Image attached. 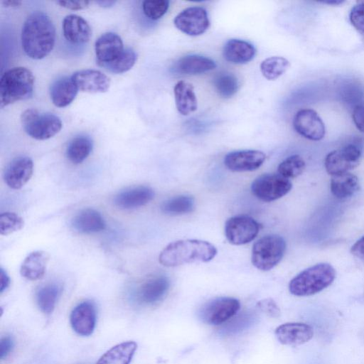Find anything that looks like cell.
<instances>
[{
  "mask_svg": "<svg viewBox=\"0 0 364 364\" xmlns=\"http://www.w3.org/2000/svg\"><path fill=\"white\" fill-rule=\"evenodd\" d=\"M55 28L50 18L42 11H35L26 19L21 31V45L29 58L40 60L53 50Z\"/></svg>",
  "mask_w": 364,
  "mask_h": 364,
  "instance_id": "cell-1",
  "label": "cell"
},
{
  "mask_svg": "<svg viewBox=\"0 0 364 364\" xmlns=\"http://www.w3.org/2000/svg\"><path fill=\"white\" fill-rule=\"evenodd\" d=\"M217 255L211 243L194 239L180 240L168 244L160 253L159 261L168 267L186 264L208 262Z\"/></svg>",
  "mask_w": 364,
  "mask_h": 364,
  "instance_id": "cell-2",
  "label": "cell"
},
{
  "mask_svg": "<svg viewBox=\"0 0 364 364\" xmlns=\"http://www.w3.org/2000/svg\"><path fill=\"white\" fill-rule=\"evenodd\" d=\"M33 87L34 77L28 69L16 67L6 70L0 80L1 107L31 98Z\"/></svg>",
  "mask_w": 364,
  "mask_h": 364,
  "instance_id": "cell-3",
  "label": "cell"
},
{
  "mask_svg": "<svg viewBox=\"0 0 364 364\" xmlns=\"http://www.w3.org/2000/svg\"><path fill=\"white\" fill-rule=\"evenodd\" d=\"M335 277L336 271L331 264L319 263L294 277L289 282V289L297 296H311L330 286Z\"/></svg>",
  "mask_w": 364,
  "mask_h": 364,
  "instance_id": "cell-4",
  "label": "cell"
},
{
  "mask_svg": "<svg viewBox=\"0 0 364 364\" xmlns=\"http://www.w3.org/2000/svg\"><path fill=\"white\" fill-rule=\"evenodd\" d=\"M286 250V242L278 235L261 237L253 245L251 260L252 264L262 271L274 268L282 259Z\"/></svg>",
  "mask_w": 364,
  "mask_h": 364,
  "instance_id": "cell-5",
  "label": "cell"
},
{
  "mask_svg": "<svg viewBox=\"0 0 364 364\" xmlns=\"http://www.w3.org/2000/svg\"><path fill=\"white\" fill-rule=\"evenodd\" d=\"M21 124L31 137L46 140L57 134L63 124L60 119L49 112H41L36 109L25 110L21 117Z\"/></svg>",
  "mask_w": 364,
  "mask_h": 364,
  "instance_id": "cell-6",
  "label": "cell"
},
{
  "mask_svg": "<svg viewBox=\"0 0 364 364\" xmlns=\"http://www.w3.org/2000/svg\"><path fill=\"white\" fill-rule=\"evenodd\" d=\"M291 188L292 183L289 179L279 173L261 175L251 185L252 194L264 202H272L283 197Z\"/></svg>",
  "mask_w": 364,
  "mask_h": 364,
  "instance_id": "cell-7",
  "label": "cell"
},
{
  "mask_svg": "<svg viewBox=\"0 0 364 364\" xmlns=\"http://www.w3.org/2000/svg\"><path fill=\"white\" fill-rule=\"evenodd\" d=\"M240 308V301L232 297H218L205 303L199 310V318L205 323L220 325L232 318Z\"/></svg>",
  "mask_w": 364,
  "mask_h": 364,
  "instance_id": "cell-8",
  "label": "cell"
},
{
  "mask_svg": "<svg viewBox=\"0 0 364 364\" xmlns=\"http://www.w3.org/2000/svg\"><path fill=\"white\" fill-rule=\"evenodd\" d=\"M361 154L359 146L346 144L326 155L324 161L326 170L331 176L348 172L359 164Z\"/></svg>",
  "mask_w": 364,
  "mask_h": 364,
  "instance_id": "cell-9",
  "label": "cell"
},
{
  "mask_svg": "<svg viewBox=\"0 0 364 364\" xmlns=\"http://www.w3.org/2000/svg\"><path fill=\"white\" fill-rule=\"evenodd\" d=\"M259 232V224L252 218L237 215L229 218L225 225V234L232 245H241L253 240Z\"/></svg>",
  "mask_w": 364,
  "mask_h": 364,
  "instance_id": "cell-10",
  "label": "cell"
},
{
  "mask_svg": "<svg viewBox=\"0 0 364 364\" xmlns=\"http://www.w3.org/2000/svg\"><path fill=\"white\" fill-rule=\"evenodd\" d=\"M173 23L182 33L191 36L203 34L210 25L207 11L200 6L183 9L176 15Z\"/></svg>",
  "mask_w": 364,
  "mask_h": 364,
  "instance_id": "cell-11",
  "label": "cell"
},
{
  "mask_svg": "<svg viewBox=\"0 0 364 364\" xmlns=\"http://www.w3.org/2000/svg\"><path fill=\"white\" fill-rule=\"evenodd\" d=\"M295 131L303 137L311 140H321L326 134V128L318 113L312 109L299 110L293 119Z\"/></svg>",
  "mask_w": 364,
  "mask_h": 364,
  "instance_id": "cell-12",
  "label": "cell"
},
{
  "mask_svg": "<svg viewBox=\"0 0 364 364\" xmlns=\"http://www.w3.org/2000/svg\"><path fill=\"white\" fill-rule=\"evenodd\" d=\"M169 287L170 282L166 276H154L139 285L134 292V297L139 304L154 305L164 299Z\"/></svg>",
  "mask_w": 364,
  "mask_h": 364,
  "instance_id": "cell-13",
  "label": "cell"
},
{
  "mask_svg": "<svg viewBox=\"0 0 364 364\" xmlns=\"http://www.w3.org/2000/svg\"><path fill=\"white\" fill-rule=\"evenodd\" d=\"M97 309L91 301H84L76 305L70 315L72 328L80 336L91 335L95 328Z\"/></svg>",
  "mask_w": 364,
  "mask_h": 364,
  "instance_id": "cell-14",
  "label": "cell"
},
{
  "mask_svg": "<svg viewBox=\"0 0 364 364\" xmlns=\"http://www.w3.org/2000/svg\"><path fill=\"white\" fill-rule=\"evenodd\" d=\"M265 158L264 153L259 150L235 151L225 156L224 164L231 171H252L263 164Z\"/></svg>",
  "mask_w": 364,
  "mask_h": 364,
  "instance_id": "cell-15",
  "label": "cell"
},
{
  "mask_svg": "<svg viewBox=\"0 0 364 364\" xmlns=\"http://www.w3.org/2000/svg\"><path fill=\"white\" fill-rule=\"evenodd\" d=\"M33 163L28 156H18L7 166L4 179L6 185L13 189L22 188L31 178Z\"/></svg>",
  "mask_w": 364,
  "mask_h": 364,
  "instance_id": "cell-16",
  "label": "cell"
},
{
  "mask_svg": "<svg viewBox=\"0 0 364 364\" xmlns=\"http://www.w3.org/2000/svg\"><path fill=\"white\" fill-rule=\"evenodd\" d=\"M79 90L90 93L106 92L110 86L109 78L97 70H82L71 76Z\"/></svg>",
  "mask_w": 364,
  "mask_h": 364,
  "instance_id": "cell-17",
  "label": "cell"
},
{
  "mask_svg": "<svg viewBox=\"0 0 364 364\" xmlns=\"http://www.w3.org/2000/svg\"><path fill=\"white\" fill-rule=\"evenodd\" d=\"M124 50L121 37L112 32L101 35L95 44L97 61L100 66L113 61Z\"/></svg>",
  "mask_w": 364,
  "mask_h": 364,
  "instance_id": "cell-18",
  "label": "cell"
},
{
  "mask_svg": "<svg viewBox=\"0 0 364 364\" xmlns=\"http://www.w3.org/2000/svg\"><path fill=\"white\" fill-rule=\"evenodd\" d=\"M278 341L284 345L299 346L310 341L314 336L313 328L304 323H287L275 330Z\"/></svg>",
  "mask_w": 364,
  "mask_h": 364,
  "instance_id": "cell-19",
  "label": "cell"
},
{
  "mask_svg": "<svg viewBox=\"0 0 364 364\" xmlns=\"http://www.w3.org/2000/svg\"><path fill=\"white\" fill-rule=\"evenodd\" d=\"M154 190L146 186H139L118 193L114 203L121 209L129 210L144 206L154 198Z\"/></svg>",
  "mask_w": 364,
  "mask_h": 364,
  "instance_id": "cell-20",
  "label": "cell"
},
{
  "mask_svg": "<svg viewBox=\"0 0 364 364\" xmlns=\"http://www.w3.org/2000/svg\"><path fill=\"white\" fill-rule=\"evenodd\" d=\"M62 27L65 38L73 44H85L92 36V30L88 23L76 14L66 16Z\"/></svg>",
  "mask_w": 364,
  "mask_h": 364,
  "instance_id": "cell-21",
  "label": "cell"
},
{
  "mask_svg": "<svg viewBox=\"0 0 364 364\" xmlns=\"http://www.w3.org/2000/svg\"><path fill=\"white\" fill-rule=\"evenodd\" d=\"M256 55L255 46L244 40L230 39L223 49L224 58L232 63L245 64L251 61Z\"/></svg>",
  "mask_w": 364,
  "mask_h": 364,
  "instance_id": "cell-22",
  "label": "cell"
},
{
  "mask_svg": "<svg viewBox=\"0 0 364 364\" xmlns=\"http://www.w3.org/2000/svg\"><path fill=\"white\" fill-rule=\"evenodd\" d=\"M216 68L215 62L200 55H187L179 58L173 65L176 73L182 75H198Z\"/></svg>",
  "mask_w": 364,
  "mask_h": 364,
  "instance_id": "cell-23",
  "label": "cell"
},
{
  "mask_svg": "<svg viewBox=\"0 0 364 364\" xmlns=\"http://www.w3.org/2000/svg\"><path fill=\"white\" fill-rule=\"evenodd\" d=\"M71 224L77 232L85 234L98 232L105 228L103 217L92 208L79 211L72 219Z\"/></svg>",
  "mask_w": 364,
  "mask_h": 364,
  "instance_id": "cell-24",
  "label": "cell"
},
{
  "mask_svg": "<svg viewBox=\"0 0 364 364\" xmlns=\"http://www.w3.org/2000/svg\"><path fill=\"white\" fill-rule=\"evenodd\" d=\"M78 90L72 77H62L52 84L50 90V99L56 107H65L74 100Z\"/></svg>",
  "mask_w": 364,
  "mask_h": 364,
  "instance_id": "cell-25",
  "label": "cell"
},
{
  "mask_svg": "<svg viewBox=\"0 0 364 364\" xmlns=\"http://www.w3.org/2000/svg\"><path fill=\"white\" fill-rule=\"evenodd\" d=\"M50 255L44 251H34L23 260L20 273L24 278L35 281L41 279L46 271Z\"/></svg>",
  "mask_w": 364,
  "mask_h": 364,
  "instance_id": "cell-26",
  "label": "cell"
},
{
  "mask_svg": "<svg viewBox=\"0 0 364 364\" xmlns=\"http://www.w3.org/2000/svg\"><path fill=\"white\" fill-rule=\"evenodd\" d=\"M176 107L182 115H188L195 112L198 107V101L192 84L181 80L173 88Z\"/></svg>",
  "mask_w": 364,
  "mask_h": 364,
  "instance_id": "cell-27",
  "label": "cell"
},
{
  "mask_svg": "<svg viewBox=\"0 0 364 364\" xmlns=\"http://www.w3.org/2000/svg\"><path fill=\"white\" fill-rule=\"evenodd\" d=\"M136 348L137 344L133 341L121 343L103 354L97 364H129Z\"/></svg>",
  "mask_w": 364,
  "mask_h": 364,
  "instance_id": "cell-28",
  "label": "cell"
},
{
  "mask_svg": "<svg viewBox=\"0 0 364 364\" xmlns=\"http://www.w3.org/2000/svg\"><path fill=\"white\" fill-rule=\"evenodd\" d=\"M331 191L338 199H345L355 194L359 188L358 178L354 174L346 172L331 176Z\"/></svg>",
  "mask_w": 364,
  "mask_h": 364,
  "instance_id": "cell-29",
  "label": "cell"
},
{
  "mask_svg": "<svg viewBox=\"0 0 364 364\" xmlns=\"http://www.w3.org/2000/svg\"><path fill=\"white\" fill-rule=\"evenodd\" d=\"M63 287L58 283H48L36 291V301L39 309L44 314H51L62 294Z\"/></svg>",
  "mask_w": 364,
  "mask_h": 364,
  "instance_id": "cell-30",
  "label": "cell"
},
{
  "mask_svg": "<svg viewBox=\"0 0 364 364\" xmlns=\"http://www.w3.org/2000/svg\"><path fill=\"white\" fill-rule=\"evenodd\" d=\"M92 146L93 143L90 136H77L69 142L66 149V156L72 163L80 164L90 155Z\"/></svg>",
  "mask_w": 364,
  "mask_h": 364,
  "instance_id": "cell-31",
  "label": "cell"
},
{
  "mask_svg": "<svg viewBox=\"0 0 364 364\" xmlns=\"http://www.w3.org/2000/svg\"><path fill=\"white\" fill-rule=\"evenodd\" d=\"M195 208V200L191 196L181 195L164 201L161 211L167 215H178L191 213Z\"/></svg>",
  "mask_w": 364,
  "mask_h": 364,
  "instance_id": "cell-32",
  "label": "cell"
},
{
  "mask_svg": "<svg viewBox=\"0 0 364 364\" xmlns=\"http://www.w3.org/2000/svg\"><path fill=\"white\" fill-rule=\"evenodd\" d=\"M289 61L282 56H272L260 64V71L268 80H274L282 75L289 68Z\"/></svg>",
  "mask_w": 364,
  "mask_h": 364,
  "instance_id": "cell-33",
  "label": "cell"
},
{
  "mask_svg": "<svg viewBox=\"0 0 364 364\" xmlns=\"http://www.w3.org/2000/svg\"><path fill=\"white\" fill-rule=\"evenodd\" d=\"M213 86L220 97L228 99L235 95L239 84L235 75L230 73L221 72L214 77Z\"/></svg>",
  "mask_w": 364,
  "mask_h": 364,
  "instance_id": "cell-34",
  "label": "cell"
},
{
  "mask_svg": "<svg viewBox=\"0 0 364 364\" xmlns=\"http://www.w3.org/2000/svg\"><path fill=\"white\" fill-rule=\"evenodd\" d=\"M257 319L256 314L252 311L243 312L223 325L220 329L223 335H233L250 328Z\"/></svg>",
  "mask_w": 364,
  "mask_h": 364,
  "instance_id": "cell-35",
  "label": "cell"
},
{
  "mask_svg": "<svg viewBox=\"0 0 364 364\" xmlns=\"http://www.w3.org/2000/svg\"><path fill=\"white\" fill-rule=\"evenodd\" d=\"M136 58V54L132 49L125 48L113 61L101 67L112 73H123L129 70L134 65Z\"/></svg>",
  "mask_w": 364,
  "mask_h": 364,
  "instance_id": "cell-36",
  "label": "cell"
},
{
  "mask_svg": "<svg viewBox=\"0 0 364 364\" xmlns=\"http://www.w3.org/2000/svg\"><path fill=\"white\" fill-rule=\"evenodd\" d=\"M306 168V164L299 155H291L282 161L277 168L279 174L287 178H294L300 176Z\"/></svg>",
  "mask_w": 364,
  "mask_h": 364,
  "instance_id": "cell-37",
  "label": "cell"
},
{
  "mask_svg": "<svg viewBox=\"0 0 364 364\" xmlns=\"http://www.w3.org/2000/svg\"><path fill=\"white\" fill-rule=\"evenodd\" d=\"M23 218L15 213L6 212L0 215V234L8 235L23 228Z\"/></svg>",
  "mask_w": 364,
  "mask_h": 364,
  "instance_id": "cell-38",
  "label": "cell"
},
{
  "mask_svg": "<svg viewBox=\"0 0 364 364\" xmlns=\"http://www.w3.org/2000/svg\"><path fill=\"white\" fill-rule=\"evenodd\" d=\"M169 1L167 0H146L142 2L144 15L151 20L161 18L167 12Z\"/></svg>",
  "mask_w": 364,
  "mask_h": 364,
  "instance_id": "cell-39",
  "label": "cell"
},
{
  "mask_svg": "<svg viewBox=\"0 0 364 364\" xmlns=\"http://www.w3.org/2000/svg\"><path fill=\"white\" fill-rule=\"evenodd\" d=\"M349 19L354 28L364 35V2L358 3L351 9Z\"/></svg>",
  "mask_w": 364,
  "mask_h": 364,
  "instance_id": "cell-40",
  "label": "cell"
},
{
  "mask_svg": "<svg viewBox=\"0 0 364 364\" xmlns=\"http://www.w3.org/2000/svg\"><path fill=\"white\" fill-rule=\"evenodd\" d=\"M257 306L259 309L272 318L280 316V310L276 302L272 299H265L259 301Z\"/></svg>",
  "mask_w": 364,
  "mask_h": 364,
  "instance_id": "cell-41",
  "label": "cell"
},
{
  "mask_svg": "<svg viewBox=\"0 0 364 364\" xmlns=\"http://www.w3.org/2000/svg\"><path fill=\"white\" fill-rule=\"evenodd\" d=\"M352 119L357 129L364 133V105H358L353 108Z\"/></svg>",
  "mask_w": 364,
  "mask_h": 364,
  "instance_id": "cell-42",
  "label": "cell"
},
{
  "mask_svg": "<svg viewBox=\"0 0 364 364\" xmlns=\"http://www.w3.org/2000/svg\"><path fill=\"white\" fill-rule=\"evenodd\" d=\"M14 341L10 336H5L0 339V358H6L14 348Z\"/></svg>",
  "mask_w": 364,
  "mask_h": 364,
  "instance_id": "cell-43",
  "label": "cell"
},
{
  "mask_svg": "<svg viewBox=\"0 0 364 364\" xmlns=\"http://www.w3.org/2000/svg\"><path fill=\"white\" fill-rule=\"evenodd\" d=\"M62 7L65 9L77 11L82 10L86 9L89 4L90 1H57Z\"/></svg>",
  "mask_w": 364,
  "mask_h": 364,
  "instance_id": "cell-44",
  "label": "cell"
},
{
  "mask_svg": "<svg viewBox=\"0 0 364 364\" xmlns=\"http://www.w3.org/2000/svg\"><path fill=\"white\" fill-rule=\"evenodd\" d=\"M350 251L354 256L364 260V236L356 241Z\"/></svg>",
  "mask_w": 364,
  "mask_h": 364,
  "instance_id": "cell-45",
  "label": "cell"
},
{
  "mask_svg": "<svg viewBox=\"0 0 364 364\" xmlns=\"http://www.w3.org/2000/svg\"><path fill=\"white\" fill-rule=\"evenodd\" d=\"M10 284V278L6 272L3 269H0V292L2 293L6 290Z\"/></svg>",
  "mask_w": 364,
  "mask_h": 364,
  "instance_id": "cell-46",
  "label": "cell"
},
{
  "mask_svg": "<svg viewBox=\"0 0 364 364\" xmlns=\"http://www.w3.org/2000/svg\"><path fill=\"white\" fill-rule=\"evenodd\" d=\"M2 4L6 7H16L21 4V1L16 0L3 1Z\"/></svg>",
  "mask_w": 364,
  "mask_h": 364,
  "instance_id": "cell-47",
  "label": "cell"
},
{
  "mask_svg": "<svg viewBox=\"0 0 364 364\" xmlns=\"http://www.w3.org/2000/svg\"><path fill=\"white\" fill-rule=\"evenodd\" d=\"M96 3L97 4H99L100 6L108 8V7H111L113 5H114L116 1H96Z\"/></svg>",
  "mask_w": 364,
  "mask_h": 364,
  "instance_id": "cell-48",
  "label": "cell"
},
{
  "mask_svg": "<svg viewBox=\"0 0 364 364\" xmlns=\"http://www.w3.org/2000/svg\"><path fill=\"white\" fill-rule=\"evenodd\" d=\"M343 2V1H337V0H334V1H322V3H324V4H336V5H338V4H342Z\"/></svg>",
  "mask_w": 364,
  "mask_h": 364,
  "instance_id": "cell-49",
  "label": "cell"
}]
</instances>
